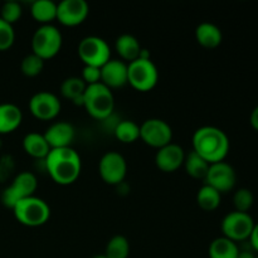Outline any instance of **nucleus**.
Segmentation results:
<instances>
[{
  "mask_svg": "<svg viewBox=\"0 0 258 258\" xmlns=\"http://www.w3.org/2000/svg\"><path fill=\"white\" fill-rule=\"evenodd\" d=\"M44 160L50 178L57 184L68 185L80 176L82 161L77 151L71 146L52 149Z\"/></svg>",
  "mask_w": 258,
  "mask_h": 258,
  "instance_id": "nucleus-1",
  "label": "nucleus"
},
{
  "mask_svg": "<svg viewBox=\"0 0 258 258\" xmlns=\"http://www.w3.org/2000/svg\"><path fill=\"white\" fill-rule=\"evenodd\" d=\"M193 151L209 164L223 161L229 151V139L216 126H202L193 135Z\"/></svg>",
  "mask_w": 258,
  "mask_h": 258,
  "instance_id": "nucleus-2",
  "label": "nucleus"
},
{
  "mask_svg": "<svg viewBox=\"0 0 258 258\" xmlns=\"http://www.w3.org/2000/svg\"><path fill=\"white\" fill-rule=\"evenodd\" d=\"M82 106L92 117L103 120L112 113L115 107V97L111 88L102 82H98L86 87Z\"/></svg>",
  "mask_w": 258,
  "mask_h": 258,
  "instance_id": "nucleus-3",
  "label": "nucleus"
},
{
  "mask_svg": "<svg viewBox=\"0 0 258 258\" xmlns=\"http://www.w3.org/2000/svg\"><path fill=\"white\" fill-rule=\"evenodd\" d=\"M18 222L28 227H39L47 223L50 217V208L43 199L28 197L18 202L13 208Z\"/></svg>",
  "mask_w": 258,
  "mask_h": 258,
  "instance_id": "nucleus-4",
  "label": "nucleus"
},
{
  "mask_svg": "<svg viewBox=\"0 0 258 258\" xmlns=\"http://www.w3.org/2000/svg\"><path fill=\"white\" fill-rule=\"evenodd\" d=\"M62 33L52 24H43L34 32L32 38V49L42 59L53 58L62 47Z\"/></svg>",
  "mask_w": 258,
  "mask_h": 258,
  "instance_id": "nucleus-5",
  "label": "nucleus"
},
{
  "mask_svg": "<svg viewBox=\"0 0 258 258\" xmlns=\"http://www.w3.org/2000/svg\"><path fill=\"white\" fill-rule=\"evenodd\" d=\"M128 83L138 91L153 90L159 81V71L151 59L138 58L127 63Z\"/></svg>",
  "mask_w": 258,
  "mask_h": 258,
  "instance_id": "nucleus-6",
  "label": "nucleus"
},
{
  "mask_svg": "<svg viewBox=\"0 0 258 258\" xmlns=\"http://www.w3.org/2000/svg\"><path fill=\"white\" fill-rule=\"evenodd\" d=\"M38 188L37 176L30 171H22L13 179L12 184L4 189L2 202L8 208H14L15 204L22 199L34 196Z\"/></svg>",
  "mask_w": 258,
  "mask_h": 258,
  "instance_id": "nucleus-7",
  "label": "nucleus"
},
{
  "mask_svg": "<svg viewBox=\"0 0 258 258\" xmlns=\"http://www.w3.org/2000/svg\"><path fill=\"white\" fill-rule=\"evenodd\" d=\"M78 55L85 66L101 68L111 59V49L105 39L96 35H88L78 44Z\"/></svg>",
  "mask_w": 258,
  "mask_h": 258,
  "instance_id": "nucleus-8",
  "label": "nucleus"
},
{
  "mask_svg": "<svg viewBox=\"0 0 258 258\" xmlns=\"http://www.w3.org/2000/svg\"><path fill=\"white\" fill-rule=\"evenodd\" d=\"M254 227V222L248 213L231 212L222 221L223 237L233 242H241L248 239Z\"/></svg>",
  "mask_w": 258,
  "mask_h": 258,
  "instance_id": "nucleus-9",
  "label": "nucleus"
},
{
  "mask_svg": "<svg viewBox=\"0 0 258 258\" xmlns=\"http://www.w3.org/2000/svg\"><path fill=\"white\" fill-rule=\"evenodd\" d=\"M98 173L105 183L117 185L125 179L127 173V163L117 151H107L98 163Z\"/></svg>",
  "mask_w": 258,
  "mask_h": 258,
  "instance_id": "nucleus-10",
  "label": "nucleus"
},
{
  "mask_svg": "<svg viewBox=\"0 0 258 258\" xmlns=\"http://www.w3.org/2000/svg\"><path fill=\"white\" fill-rule=\"evenodd\" d=\"M140 139L153 148H163L171 143L173 130L161 118H149L140 125Z\"/></svg>",
  "mask_w": 258,
  "mask_h": 258,
  "instance_id": "nucleus-11",
  "label": "nucleus"
},
{
  "mask_svg": "<svg viewBox=\"0 0 258 258\" xmlns=\"http://www.w3.org/2000/svg\"><path fill=\"white\" fill-rule=\"evenodd\" d=\"M204 180L209 186L218 190L219 193H227L236 185L237 175L233 166L226 161H218L209 165V170Z\"/></svg>",
  "mask_w": 258,
  "mask_h": 258,
  "instance_id": "nucleus-12",
  "label": "nucleus"
},
{
  "mask_svg": "<svg viewBox=\"0 0 258 258\" xmlns=\"http://www.w3.org/2000/svg\"><path fill=\"white\" fill-rule=\"evenodd\" d=\"M29 110L39 120H53L60 112V101L54 93L40 91L29 100Z\"/></svg>",
  "mask_w": 258,
  "mask_h": 258,
  "instance_id": "nucleus-13",
  "label": "nucleus"
},
{
  "mask_svg": "<svg viewBox=\"0 0 258 258\" xmlns=\"http://www.w3.org/2000/svg\"><path fill=\"white\" fill-rule=\"evenodd\" d=\"M90 7L86 0H62L57 4V19L68 27L85 22Z\"/></svg>",
  "mask_w": 258,
  "mask_h": 258,
  "instance_id": "nucleus-14",
  "label": "nucleus"
},
{
  "mask_svg": "<svg viewBox=\"0 0 258 258\" xmlns=\"http://www.w3.org/2000/svg\"><path fill=\"white\" fill-rule=\"evenodd\" d=\"M184 159H185L184 149L178 144L170 143L158 149V153L155 155V163L160 170L165 171V173H171L183 165Z\"/></svg>",
  "mask_w": 258,
  "mask_h": 258,
  "instance_id": "nucleus-15",
  "label": "nucleus"
},
{
  "mask_svg": "<svg viewBox=\"0 0 258 258\" xmlns=\"http://www.w3.org/2000/svg\"><path fill=\"white\" fill-rule=\"evenodd\" d=\"M43 135L50 149L70 148L75 139L76 131L72 123L67 121H55L52 125L48 126Z\"/></svg>",
  "mask_w": 258,
  "mask_h": 258,
  "instance_id": "nucleus-16",
  "label": "nucleus"
},
{
  "mask_svg": "<svg viewBox=\"0 0 258 258\" xmlns=\"http://www.w3.org/2000/svg\"><path fill=\"white\" fill-rule=\"evenodd\" d=\"M101 82L108 88H118L128 83L127 63L110 59L101 67Z\"/></svg>",
  "mask_w": 258,
  "mask_h": 258,
  "instance_id": "nucleus-17",
  "label": "nucleus"
},
{
  "mask_svg": "<svg viewBox=\"0 0 258 258\" xmlns=\"http://www.w3.org/2000/svg\"><path fill=\"white\" fill-rule=\"evenodd\" d=\"M23 112L17 105L10 102L0 103V134H9L19 127Z\"/></svg>",
  "mask_w": 258,
  "mask_h": 258,
  "instance_id": "nucleus-18",
  "label": "nucleus"
},
{
  "mask_svg": "<svg viewBox=\"0 0 258 258\" xmlns=\"http://www.w3.org/2000/svg\"><path fill=\"white\" fill-rule=\"evenodd\" d=\"M197 42L204 48H216L222 43L223 35L218 25L209 22H203L196 28Z\"/></svg>",
  "mask_w": 258,
  "mask_h": 258,
  "instance_id": "nucleus-19",
  "label": "nucleus"
},
{
  "mask_svg": "<svg viewBox=\"0 0 258 258\" xmlns=\"http://www.w3.org/2000/svg\"><path fill=\"white\" fill-rule=\"evenodd\" d=\"M23 148L28 155L37 159H45L49 151L52 150L48 145L43 134L29 133L23 139Z\"/></svg>",
  "mask_w": 258,
  "mask_h": 258,
  "instance_id": "nucleus-20",
  "label": "nucleus"
},
{
  "mask_svg": "<svg viewBox=\"0 0 258 258\" xmlns=\"http://www.w3.org/2000/svg\"><path fill=\"white\" fill-rule=\"evenodd\" d=\"M115 48L118 54L121 55V58L123 59V62L127 60L128 63L138 59L141 49H143L140 43H139L138 38L134 37L133 34H127V33L117 37V39L115 42Z\"/></svg>",
  "mask_w": 258,
  "mask_h": 258,
  "instance_id": "nucleus-21",
  "label": "nucleus"
},
{
  "mask_svg": "<svg viewBox=\"0 0 258 258\" xmlns=\"http://www.w3.org/2000/svg\"><path fill=\"white\" fill-rule=\"evenodd\" d=\"M86 87H87V85L83 82L82 78L72 76V77H68L63 81L62 85H60V92L66 98L72 101L75 105L82 106Z\"/></svg>",
  "mask_w": 258,
  "mask_h": 258,
  "instance_id": "nucleus-22",
  "label": "nucleus"
},
{
  "mask_svg": "<svg viewBox=\"0 0 258 258\" xmlns=\"http://www.w3.org/2000/svg\"><path fill=\"white\" fill-rule=\"evenodd\" d=\"M32 17L43 24H50L57 19V3L53 0H35L30 7Z\"/></svg>",
  "mask_w": 258,
  "mask_h": 258,
  "instance_id": "nucleus-23",
  "label": "nucleus"
},
{
  "mask_svg": "<svg viewBox=\"0 0 258 258\" xmlns=\"http://www.w3.org/2000/svg\"><path fill=\"white\" fill-rule=\"evenodd\" d=\"M239 248L236 242L226 238V237H218L213 239L209 246V257L211 258H237L238 257Z\"/></svg>",
  "mask_w": 258,
  "mask_h": 258,
  "instance_id": "nucleus-24",
  "label": "nucleus"
},
{
  "mask_svg": "<svg viewBox=\"0 0 258 258\" xmlns=\"http://www.w3.org/2000/svg\"><path fill=\"white\" fill-rule=\"evenodd\" d=\"M184 168L185 171L196 179H206L207 173L209 170V165L211 164L207 160H204L201 155L191 150L189 154H185V159H184Z\"/></svg>",
  "mask_w": 258,
  "mask_h": 258,
  "instance_id": "nucleus-25",
  "label": "nucleus"
},
{
  "mask_svg": "<svg viewBox=\"0 0 258 258\" xmlns=\"http://www.w3.org/2000/svg\"><path fill=\"white\" fill-rule=\"evenodd\" d=\"M197 203L203 211L212 212L217 209L221 204V193L208 184L202 186L197 194Z\"/></svg>",
  "mask_w": 258,
  "mask_h": 258,
  "instance_id": "nucleus-26",
  "label": "nucleus"
},
{
  "mask_svg": "<svg viewBox=\"0 0 258 258\" xmlns=\"http://www.w3.org/2000/svg\"><path fill=\"white\" fill-rule=\"evenodd\" d=\"M115 136L123 144L135 143L140 139V125L131 120L121 121L115 128Z\"/></svg>",
  "mask_w": 258,
  "mask_h": 258,
  "instance_id": "nucleus-27",
  "label": "nucleus"
},
{
  "mask_svg": "<svg viewBox=\"0 0 258 258\" xmlns=\"http://www.w3.org/2000/svg\"><path fill=\"white\" fill-rule=\"evenodd\" d=\"M130 254V243L126 237L113 236L106 246L105 256L107 258H127Z\"/></svg>",
  "mask_w": 258,
  "mask_h": 258,
  "instance_id": "nucleus-28",
  "label": "nucleus"
},
{
  "mask_svg": "<svg viewBox=\"0 0 258 258\" xmlns=\"http://www.w3.org/2000/svg\"><path fill=\"white\" fill-rule=\"evenodd\" d=\"M44 68V59L38 57L34 53L25 55L20 63V70L28 77H35V76L40 75Z\"/></svg>",
  "mask_w": 258,
  "mask_h": 258,
  "instance_id": "nucleus-29",
  "label": "nucleus"
},
{
  "mask_svg": "<svg viewBox=\"0 0 258 258\" xmlns=\"http://www.w3.org/2000/svg\"><path fill=\"white\" fill-rule=\"evenodd\" d=\"M253 202L254 197L249 189H238L233 196V204L237 212L247 213L252 208V206H253Z\"/></svg>",
  "mask_w": 258,
  "mask_h": 258,
  "instance_id": "nucleus-30",
  "label": "nucleus"
},
{
  "mask_svg": "<svg viewBox=\"0 0 258 258\" xmlns=\"http://www.w3.org/2000/svg\"><path fill=\"white\" fill-rule=\"evenodd\" d=\"M22 13H23L22 5H20L18 2H13V0H10V2H7L3 4L2 10H0V18H2L3 20H5L7 23H9V24L13 25L14 23H17L18 20L20 19Z\"/></svg>",
  "mask_w": 258,
  "mask_h": 258,
  "instance_id": "nucleus-31",
  "label": "nucleus"
},
{
  "mask_svg": "<svg viewBox=\"0 0 258 258\" xmlns=\"http://www.w3.org/2000/svg\"><path fill=\"white\" fill-rule=\"evenodd\" d=\"M15 40V32L12 24L0 18V50L9 49Z\"/></svg>",
  "mask_w": 258,
  "mask_h": 258,
  "instance_id": "nucleus-32",
  "label": "nucleus"
},
{
  "mask_svg": "<svg viewBox=\"0 0 258 258\" xmlns=\"http://www.w3.org/2000/svg\"><path fill=\"white\" fill-rule=\"evenodd\" d=\"M81 78H82L83 82L87 86L101 82V68L93 67V66H85Z\"/></svg>",
  "mask_w": 258,
  "mask_h": 258,
  "instance_id": "nucleus-33",
  "label": "nucleus"
},
{
  "mask_svg": "<svg viewBox=\"0 0 258 258\" xmlns=\"http://www.w3.org/2000/svg\"><path fill=\"white\" fill-rule=\"evenodd\" d=\"M14 170V159L10 155H4L0 159V180H5Z\"/></svg>",
  "mask_w": 258,
  "mask_h": 258,
  "instance_id": "nucleus-34",
  "label": "nucleus"
},
{
  "mask_svg": "<svg viewBox=\"0 0 258 258\" xmlns=\"http://www.w3.org/2000/svg\"><path fill=\"white\" fill-rule=\"evenodd\" d=\"M248 239H249V243H251L252 249L258 252V223L254 224L253 229H252V233Z\"/></svg>",
  "mask_w": 258,
  "mask_h": 258,
  "instance_id": "nucleus-35",
  "label": "nucleus"
},
{
  "mask_svg": "<svg viewBox=\"0 0 258 258\" xmlns=\"http://www.w3.org/2000/svg\"><path fill=\"white\" fill-rule=\"evenodd\" d=\"M249 122H251L252 127H253L254 130L258 131V106L254 108L253 111H252L251 117H249Z\"/></svg>",
  "mask_w": 258,
  "mask_h": 258,
  "instance_id": "nucleus-36",
  "label": "nucleus"
},
{
  "mask_svg": "<svg viewBox=\"0 0 258 258\" xmlns=\"http://www.w3.org/2000/svg\"><path fill=\"white\" fill-rule=\"evenodd\" d=\"M257 256L253 253V251H249V249H244V251H241L239 249L238 257L237 258H256Z\"/></svg>",
  "mask_w": 258,
  "mask_h": 258,
  "instance_id": "nucleus-37",
  "label": "nucleus"
},
{
  "mask_svg": "<svg viewBox=\"0 0 258 258\" xmlns=\"http://www.w3.org/2000/svg\"><path fill=\"white\" fill-rule=\"evenodd\" d=\"M93 258H107L105 256V254H100V256H96V257H93Z\"/></svg>",
  "mask_w": 258,
  "mask_h": 258,
  "instance_id": "nucleus-38",
  "label": "nucleus"
},
{
  "mask_svg": "<svg viewBox=\"0 0 258 258\" xmlns=\"http://www.w3.org/2000/svg\"><path fill=\"white\" fill-rule=\"evenodd\" d=\"M2 145H3V143H2V139H0V148H2Z\"/></svg>",
  "mask_w": 258,
  "mask_h": 258,
  "instance_id": "nucleus-39",
  "label": "nucleus"
},
{
  "mask_svg": "<svg viewBox=\"0 0 258 258\" xmlns=\"http://www.w3.org/2000/svg\"><path fill=\"white\" fill-rule=\"evenodd\" d=\"M256 258H258V256H257V257H256Z\"/></svg>",
  "mask_w": 258,
  "mask_h": 258,
  "instance_id": "nucleus-40",
  "label": "nucleus"
}]
</instances>
